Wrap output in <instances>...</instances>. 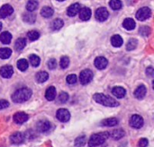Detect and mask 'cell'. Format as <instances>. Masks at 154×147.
Returning <instances> with one entry per match:
<instances>
[{"mask_svg":"<svg viewBox=\"0 0 154 147\" xmlns=\"http://www.w3.org/2000/svg\"><path fill=\"white\" fill-rule=\"evenodd\" d=\"M32 90L27 88V87H23V88H20L18 90H16L13 95H12V100L15 103H21V102H24L26 101H28L31 96H32Z\"/></svg>","mask_w":154,"mask_h":147,"instance_id":"obj_1","label":"cell"},{"mask_svg":"<svg viewBox=\"0 0 154 147\" xmlns=\"http://www.w3.org/2000/svg\"><path fill=\"white\" fill-rule=\"evenodd\" d=\"M94 101H97V103L106 106V107H117L119 106V102L117 101H116L115 99L105 95L103 93H97L94 95Z\"/></svg>","mask_w":154,"mask_h":147,"instance_id":"obj_2","label":"cell"},{"mask_svg":"<svg viewBox=\"0 0 154 147\" xmlns=\"http://www.w3.org/2000/svg\"><path fill=\"white\" fill-rule=\"evenodd\" d=\"M109 137V133L108 132H103V133H98L93 135L88 142L89 146H97L103 145L106 140Z\"/></svg>","mask_w":154,"mask_h":147,"instance_id":"obj_3","label":"cell"},{"mask_svg":"<svg viewBox=\"0 0 154 147\" xmlns=\"http://www.w3.org/2000/svg\"><path fill=\"white\" fill-rule=\"evenodd\" d=\"M93 79V73L91 70L89 69H85L80 73L79 75V81L82 84L86 85L88 84H89Z\"/></svg>","mask_w":154,"mask_h":147,"instance_id":"obj_4","label":"cell"},{"mask_svg":"<svg viewBox=\"0 0 154 147\" xmlns=\"http://www.w3.org/2000/svg\"><path fill=\"white\" fill-rule=\"evenodd\" d=\"M152 15V11L149 7H143L138 10L136 13V18L139 21H145L150 18Z\"/></svg>","mask_w":154,"mask_h":147,"instance_id":"obj_5","label":"cell"},{"mask_svg":"<svg viewBox=\"0 0 154 147\" xmlns=\"http://www.w3.org/2000/svg\"><path fill=\"white\" fill-rule=\"evenodd\" d=\"M130 126L134 128H141L143 126V119L139 115H134L130 119Z\"/></svg>","mask_w":154,"mask_h":147,"instance_id":"obj_6","label":"cell"},{"mask_svg":"<svg viewBox=\"0 0 154 147\" xmlns=\"http://www.w3.org/2000/svg\"><path fill=\"white\" fill-rule=\"evenodd\" d=\"M57 119L61 122H68L70 119V113L66 109H60L57 111Z\"/></svg>","mask_w":154,"mask_h":147,"instance_id":"obj_7","label":"cell"},{"mask_svg":"<svg viewBox=\"0 0 154 147\" xmlns=\"http://www.w3.org/2000/svg\"><path fill=\"white\" fill-rule=\"evenodd\" d=\"M109 16V13L105 7H100L96 11V18L99 22H104L106 21Z\"/></svg>","mask_w":154,"mask_h":147,"instance_id":"obj_8","label":"cell"},{"mask_svg":"<svg viewBox=\"0 0 154 147\" xmlns=\"http://www.w3.org/2000/svg\"><path fill=\"white\" fill-rule=\"evenodd\" d=\"M51 123L48 120H40L36 124L37 130L39 132H42V133H44V132L49 131L50 128H51Z\"/></svg>","mask_w":154,"mask_h":147,"instance_id":"obj_9","label":"cell"},{"mask_svg":"<svg viewBox=\"0 0 154 147\" xmlns=\"http://www.w3.org/2000/svg\"><path fill=\"white\" fill-rule=\"evenodd\" d=\"M14 12L13 7L10 4H5L0 8V19L5 18L9 15H11Z\"/></svg>","mask_w":154,"mask_h":147,"instance_id":"obj_10","label":"cell"},{"mask_svg":"<svg viewBox=\"0 0 154 147\" xmlns=\"http://www.w3.org/2000/svg\"><path fill=\"white\" fill-rule=\"evenodd\" d=\"M107 65H108V61L104 57H98L95 59V66L99 70L105 69L107 66Z\"/></svg>","mask_w":154,"mask_h":147,"instance_id":"obj_11","label":"cell"},{"mask_svg":"<svg viewBox=\"0 0 154 147\" xmlns=\"http://www.w3.org/2000/svg\"><path fill=\"white\" fill-rule=\"evenodd\" d=\"M29 117L24 112H17L14 115V121L16 124H23L28 120Z\"/></svg>","mask_w":154,"mask_h":147,"instance_id":"obj_12","label":"cell"},{"mask_svg":"<svg viewBox=\"0 0 154 147\" xmlns=\"http://www.w3.org/2000/svg\"><path fill=\"white\" fill-rule=\"evenodd\" d=\"M25 139V136L20 132H17V133H14L13 134L11 137H10V141L11 143L13 144H15V145H19V144H22Z\"/></svg>","mask_w":154,"mask_h":147,"instance_id":"obj_13","label":"cell"},{"mask_svg":"<svg viewBox=\"0 0 154 147\" xmlns=\"http://www.w3.org/2000/svg\"><path fill=\"white\" fill-rule=\"evenodd\" d=\"M14 74V69L11 66H4L0 69V75L4 78H10Z\"/></svg>","mask_w":154,"mask_h":147,"instance_id":"obj_14","label":"cell"},{"mask_svg":"<svg viewBox=\"0 0 154 147\" xmlns=\"http://www.w3.org/2000/svg\"><path fill=\"white\" fill-rule=\"evenodd\" d=\"M79 13V17L82 21H88L91 17V10L88 7L80 8Z\"/></svg>","mask_w":154,"mask_h":147,"instance_id":"obj_15","label":"cell"},{"mask_svg":"<svg viewBox=\"0 0 154 147\" xmlns=\"http://www.w3.org/2000/svg\"><path fill=\"white\" fill-rule=\"evenodd\" d=\"M147 93V89L144 85H140L139 87H137V89L134 92V96L136 97V99L138 100H142L145 97Z\"/></svg>","mask_w":154,"mask_h":147,"instance_id":"obj_16","label":"cell"},{"mask_svg":"<svg viewBox=\"0 0 154 147\" xmlns=\"http://www.w3.org/2000/svg\"><path fill=\"white\" fill-rule=\"evenodd\" d=\"M79 10H80V4H78V3L73 4H71V5L68 8V10H67V14H68L69 16H70V17L75 16V15L79 12Z\"/></svg>","mask_w":154,"mask_h":147,"instance_id":"obj_17","label":"cell"},{"mask_svg":"<svg viewBox=\"0 0 154 147\" xmlns=\"http://www.w3.org/2000/svg\"><path fill=\"white\" fill-rule=\"evenodd\" d=\"M112 93H113V94H114L116 97L120 98V99L124 98V97L125 96V94H126V91H125L123 87H121V86L114 87L113 90H112Z\"/></svg>","mask_w":154,"mask_h":147,"instance_id":"obj_18","label":"cell"},{"mask_svg":"<svg viewBox=\"0 0 154 147\" xmlns=\"http://www.w3.org/2000/svg\"><path fill=\"white\" fill-rule=\"evenodd\" d=\"M125 135V132L123 129L119 128V129H115L114 131H112L109 134V137H111L115 140H118V139H121L122 137H124Z\"/></svg>","mask_w":154,"mask_h":147,"instance_id":"obj_19","label":"cell"},{"mask_svg":"<svg viewBox=\"0 0 154 147\" xmlns=\"http://www.w3.org/2000/svg\"><path fill=\"white\" fill-rule=\"evenodd\" d=\"M45 97L48 101H53L56 97V89L53 86H51L47 89L45 93Z\"/></svg>","mask_w":154,"mask_h":147,"instance_id":"obj_20","label":"cell"},{"mask_svg":"<svg viewBox=\"0 0 154 147\" xmlns=\"http://www.w3.org/2000/svg\"><path fill=\"white\" fill-rule=\"evenodd\" d=\"M12 40V34L8 31H4L0 34V41L4 44H9Z\"/></svg>","mask_w":154,"mask_h":147,"instance_id":"obj_21","label":"cell"},{"mask_svg":"<svg viewBox=\"0 0 154 147\" xmlns=\"http://www.w3.org/2000/svg\"><path fill=\"white\" fill-rule=\"evenodd\" d=\"M123 25L124 27L128 30V31H132L135 28V22L134 20H133L132 18H126L124 22H123Z\"/></svg>","mask_w":154,"mask_h":147,"instance_id":"obj_22","label":"cell"},{"mask_svg":"<svg viewBox=\"0 0 154 147\" xmlns=\"http://www.w3.org/2000/svg\"><path fill=\"white\" fill-rule=\"evenodd\" d=\"M111 43L114 47L116 48H119L123 45L124 41H123V39L120 35H114L112 38H111Z\"/></svg>","mask_w":154,"mask_h":147,"instance_id":"obj_23","label":"cell"},{"mask_svg":"<svg viewBox=\"0 0 154 147\" xmlns=\"http://www.w3.org/2000/svg\"><path fill=\"white\" fill-rule=\"evenodd\" d=\"M48 78H49V75H48V73H46L44 71H42V72L38 73L36 75V76H35V79H36V81L39 84H42V83L46 82L48 80Z\"/></svg>","mask_w":154,"mask_h":147,"instance_id":"obj_24","label":"cell"},{"mask_svg":"<svg viewBox=\"0 0 154 147\" xmlns=\"http://www.w3.org/2000/svg\"><path fill=\"white\" fill-rule=\"evenodd\" d=\"M63 24H64V22H63L62 20H60V19H56V20H54V21L51 23V31H59L60 29L62 28Z\"/></svg>","mask_w":154,"mask_h":147,"instance_id":"obj_25","label":"cell"},{"mask_svg":"<svg viewBox=\"0 0 154 147\" xmlns=\"http://www.w3.org/2000/svg\"><path fill=\"white\" fill-rule=\"evenodd\" d=\"M53 13H54L53 9H52L51 7H50V6H44V7L42 9V11H41V14H42L43 17H45V18H50V17H51V16L53 15Z\"/></svg>","mask_w":154,"mask_h":147,"instance_id":"obj_26","label":"cell"},{"mask_svg":"<svg viewBox=\"0 0 154 147\" xmlns=\"http://www.w3.org/2000/svg\"><path fill=\"white\" fill-rule=\"evenodd\" d=\"M118 124V120L116 118H111V119H106L101 122L102 126L105 127H115Z\"/></svg>","mask_w":154,"mask_h":147,"instance_id":"obj_27","label":"cell"},{"mask_svg":"<svg viewBox=\"0 0 154 147\" xmlns=\"http://www.w3.org/2000/svg\"><path fill=\"white\" fill-rule=\"evenodd\" d=\"M38 4H39L38 0H29L27 2V4H26V9L29 12H33L34 10L37 9Z\"/></svg>","mask_w":154,"mask_h":147,"instance_id":"obj_28","label":"cell"},{"mask_svg":"<svg viewBox=\"0 0 154 147\" xmlns=\"http://www.w3.org/2000/svg\"><path fill=\"white\" fill-rule=\"evenodd\" d=\"M35 19H36V16L32 12H28L23 14V21L28 23H33L35 22Z\"/></svg>","mask_w":154,"mask_h":147,"instance_id":"obj_29","label":"cell"},{"mask_svg":"<svg viewBox=\"0 0 154 147\" xmlns=\"http://www.w3.org/2000/svg\"><path fill=\"white\" fill-rule=\"evenodd\" d=\"M12 54V50L8 48H3L0 49V58L2 59H6L8 57H10Z\"/></svg>","mask_w":154,"mask_h":147,"instance_id":"obj_30","label":"cell"},{"mask_svg":"<svg viewBox=\"0 0 154 147\" xmlns=\"http://www.w3.org/2000/svg\"><path fill=\"white\" fill-rule=\"evenodd\" d=\"M25 45H26V40H25V39H23V38H19V39L15 41L14 47H15V49H17V50H22L23 49H24Z\"/></svg>","mask_w":154,"mask_h":147,"instance_id":"obj_31","label":"cell"},{"mask_svg":"<svg viewBox=\"0 0 154 147\" xmlns=\"http://www.w3.org/2000/svg\"><path fill=\"white\" fill-rule=\"evenodd\" d=\"M29 59H30L31 65H32V66H34V67L38 66L40 65V63H41L40 57H39L38 56H36V55H31L30 57H29Z\"/></svg>","mask_w":154,"mask_h":147,"instance_id":"obj_32","label":"cell"},{"mask_svg":"<svg viewBox=\"0 0 154 147\" xmlns=\"http://www.w3.org/2000/svg\"><path fill=\"white\" fill-rule=\"evenodd\" d=\"M17 67L20 71H25L28 68V62L25 59H20L17 62Z\"/></svg>","mask_w":154,"mask_h":147,"instance_id":"obj_33","label":"cell"},{"mask_svg":"<svg viewBox=\"0 0 154 147\" xmlns=\"http://www.w3.org/2000/svg\"><path fill=\"white\" fill-rule=\"evenodd\" d=\"M109 5L113 10H119L122 8V2L121 0H111Z\"/></svg>","mask_w":154,"mask_h":147,"instance_id":"obj_34","label":"cell"},{"mask_svg":"<svg viewBox=\"0 0 154 147\" xmlns=\"http://www.w3.org/2000/svg\"><path fill=\"white\" fill-rule=\"evenodd\" d=\"M137 44H138V41H137V40H135V39H131L129 41H128V43H127V45H126V49L127 50H133V49H134L136 47H137Z\"/></svg>","mask_w":154,"mask_h":147,"instance_id":"obj_35","label":"cell"},{"mask_svg":"<svg viewBox=\"0 0 154 147\" xmlns=\"http://www.w3.org/2000/svg\"><path fill=\"white\" fill-rule=\"evenodd\" d=\"M27 37L29 38V40H38L39 39V37H40V33L37 31H29L28 32V34H27Z\"/></svg>","mask_w":154,"mask_h":147,"instance_id":"obj_36","label":"cell"},{"mask_svg":"<svg viewBox=\"0 0 154 147\" xmlns=\"http://www.w3.org/2000/svg\"><path fill=\"white\" fill-rule=\"evenodd\" d=\"M60 67L62 69H66L69 66V58L68 57H62L60 58Z\"/></svg>","mask_w":154,"mask_h":147,"instance_id":"obj_37","label":"cell"},{"mask_svg":"<svg viewBox=\"0 0 154 147\" xmlns=\"http://www.w3.org/2000/svg\"><path fill=\"white\" fill-rule=\"evenodd\" d=\"M86 137L85 136H81V137H79L76 140H75V146H85L86 144Z\"/></svg>","mask_w":154,"mask_h":147,"instance_id":"obj_38","label":"cell"},{"mask_svg":"<svg viewBox=\"0 0 154 147\" xmlns=\"http://www.w3.org/2000/svg\"><path fill=\"white\" fill-rule=\"evenodd\" d=\"M68 100H69V95H68V93H64V92H62V93H60V95H59V101H60V102L65 103L66 101H68Z\"/></svg>","mask_w":154,"mask_h":147,"instance_id":"obj_39","label":"cell"},{"mask_svg":"<svg viewBox=\"0 0 154 147\" xmlns=\"http://www.w3.org/2000/svg\"><path fill=\"white\" fill-rule=\"evenodd\" d=\"M139 31H140V33L143 36H148L151 33V29L149 27H147V26H143V27H141L140 28Z\"/></svg>","mask_w":154,"mask_h":147,"instance_id":"obj_40","label":"cell"},{"mask_svg":"<svg viewBox=\"0 0 154 147\" xmlns=\"http://www.w3.org/2000/svg\"><path fill=\"white\" fill-rule=\"evenodd\" d=\"M66 81H67V83L69 84H76V82H77V76H76V75L71 74V75H68L67 78H66Z\"/></svg>","mask_w":154,"mask_h":147,"instance_id":"obj_41","label":"cell"},{"mask_svg":"<svg viewBox=\"0 0 154 147\" xmlns=\"http://www.w3.org/2000/svg\"><path fill=\"white\" fill-rule=\"evenodd\" d=\"M56 66H57V63H56V60L55 59L51 58V59H50L48 61V67L50 69H55Z\"/></svg>","mask_w":154,"mask_h":147,"instance_id":"obj_42","label":"cell"},{"mask_svg":"<svg viewBox=\"0 0 154 147\" xmlns=\"http://www.w3.org/2000/svg\"><path fill=\"white\" fill-rule=\"evenodd\" d=\"M9 106V102L5 100H0V110L5 109Z\"/></svg>","mask_w":154,"mask_h":147,"instance_id":"obj_43","label":"cell"},{"mask_svg":"<svg viewBox=\"0 0 154 147\" xmlns=\"http://www.w3.org/2000/svg\"><path fill=\"white\" fill-rule=\"evenodd\" d=\"M138 146L141 147H145L148 146V140L146 138H142L139 143H138Z\"/></svg>","mask_w":154,"mask_h":147,"instance_id":"obj_44","label":"cell"},{"mask_svg":"<svg viewBox=\"0 0 154 147\" xmlns=\"http://www.w3.org/2000/svg\"><path fill=\"white\" fill-rule=\"evenodd\" d=\"M146 74H147V75H149L150 77H152L154 75L153 68H152V66H149V67L146 69Z\"/></svg>","mask_w":154,"mask_h":147,"instance_id":"obj_45","label":"cell"},{"mask_svg":"<svg viewBox=\"0 0 154 147\" xmlns=\"http://www.w3.org/2000/svg\"><path fill=\"white\" fill-rule=\"evenodd\" d=\"M1 29H2V23L0 22V31H1Z\"/></svg>","mask_w":154,"mask_h":147,"instance_id":"obj_46","label":"cell"},{"mask_svg":"<svg viewBox=\"0 0 154 147\" xmlns=\"http://www.w3.org/2000/svg\"><path fill=\"white\" fill-rule=\"evenodd\" d=\"M58 1H65V0H58Z\"/></svg>","mask_w":154,"mask_h":147,"instance_id":"obj_47","label":"cell"}]
</instances>
